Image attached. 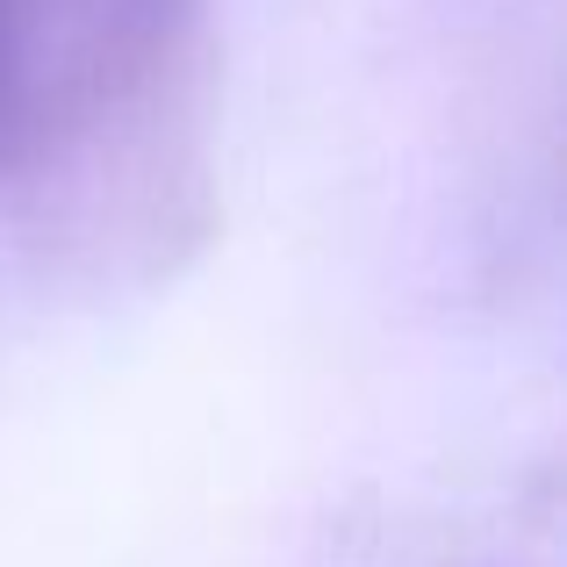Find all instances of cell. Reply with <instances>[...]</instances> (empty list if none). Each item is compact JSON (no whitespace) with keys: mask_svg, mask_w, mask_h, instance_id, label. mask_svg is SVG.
I'll return each mask as SVG.
<instances>
[{"mask_svg":"<svg viewBox=\"0 0 567 567\" xmlns=\"http://www.w3.org/2000/svg\"><path fill=\"white\" fill-rule=\"evenodd\" d=\"M208 0H0V181L137 137L194 58Z\"/></svg>","mask_w":567,"mask_h":567,"instance_id":"obj_1","label":"cell"}]
</instances>
